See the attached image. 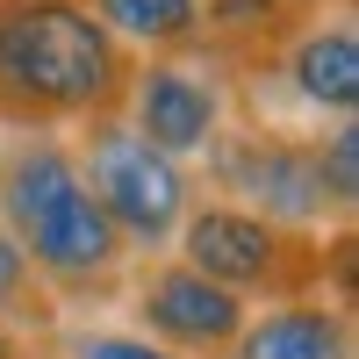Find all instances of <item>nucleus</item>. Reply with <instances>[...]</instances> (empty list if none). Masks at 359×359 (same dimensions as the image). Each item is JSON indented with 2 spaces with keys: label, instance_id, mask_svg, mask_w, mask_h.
I'll list each match as a JSON object with an SVG mask.
<instances>
[{
  "label": "nucleus",
  "instance_id": "nucleus-11",
  "mask_svg": "<svg viewBox=\"0 0 359 359\" xmlns=\"http://www.w3.org/2000/svg\"><path fill=\"white\" fill-rule=\"evenodd\" d=\"M130 57H194L201 50V0H79Z\"/></svg>",
  "mask_w": 359,
  "mask_h": 359
},
{
  "label": "nucleus",
  "instance_id": "nucleus-14",
  "mask_svg": "<svg viewBox=\"0 0 359 359\" xmlns=\"http://www.w3.org/2000/svg\"><path fill=\"white\" fill-rule=\"evenodd\" d=\"M57 359H180V352L151 345L144 331H72Z\"/></svg>",
  "mask_w": 359,
  "mask_h": 359
},
{
  "label": "nucleus",
  "instance_id": "nucleus-13",
  "mask_svg": "<svg viewBox=\"0 0 359 359\" xmlns=\"http://www.w3.org/2000/svg\"><path fill=\"white\" fill-rule=\"evenodd\" d=\"M316 172H323V187H331V208L352 223V208H359V123L352 115L316 137Z\"/></svg>",
  "mask_w": 359,
  "mask_h": 359
},
{
  "label": "nucleus",
  "instance_id": "nucleus-5",
  "mask_svg": "<svg viewBox=\"0 0 359 359\" xmlns=\"http://www.w3.org/2000/svg\"><path fill=\"white\" fill-rule=\"evenodd\" d=\"M208 180H216V201L259 208L273 223L294 230H323L345 223L331 208V187L316 172V137H287V130H223L208 144Z\"/></svg>",
  "mask_w": 359,
  "mask_h": 359
},
{
  "label": "nucleus",
  "instance_id": "nucleus-1",
  "mask_svg": "<svg viewBox=\"0 0 359 359\" xmlns=\"http://www.w3.org/2000/svg\"><path fill=\"white\" fill-rule=\"evenodd\" d=\"M137 57L79 0H0V130L57 137L123 115Z\"/></svg>",
  "mask_w": 359,
  "mask_h": 359
},
{
  "label": "nucleus",
  "instance_id": "nucleus-15",
  "mask_svg": "<svg viewBox=\"0 0 359 359\" xmlns=\"http://www.w3.org/2000/svg\"><path fill=\"white\" fill-rule=\"evenodd\" d=\"M8 359H57V352H50V345H36V338H29V345H15Z\"/></svg>",
  "mask_w": 359,
  "mask_h": 359
},
{
  "label": "nucleus",
  "instance_id": "nucleus-2",
  "mask_svg": "<svg viewBox=\"0 0 359 359\" xmlns=\"http://www.w3.org/2000/svg\"><path fill=\"white\" fill-rule=\"evenodd\" d=\"M0 230L22 245L57 302H108L130 273L123 230L101 216L72 144L50 130L0 144Z\"/></svg>",
  "mask_w": 359,
  "mask_h": 359
},
{
  "label": "nucleus",
  "instance_id": "nucleus-9",
  "mask_svg": "<svg viewBox=\"0 0 359 359\" xmlns=\"http://www.w3.org/2000/svg\"><path fill=\"white\" fill-rule=\"evenodd\" d=\"M230 359H352V309L331 302V294L266 302L245 316Z\"/></svg>",
  "mask_w": 359,
  "mask_h": 359
},
{
  "label": "nucleus",
  "instance_id": "nucleus-7",
  "mask_svg": "<svg viewBox=\"0 0 359 359\" xmlns=\"http://www.w3.org/2000/svg\"><path fill=\"white\" fill-rule=\"evenodd\" d=\"M123 123L151 151L194 165L230 130V101H223V79H208L201 57H137L130 94H123Z\"/></svg>",
  "mask_w": 359,
  "mask_h": 359
},
{
  "label": "nucleus",
  "instance_id": "nucleus-8",
  "mask_svg": "<svg viewBox=\"0 0 359 359\" xmlns=\"http://www.w3.org/2000/svg\"><path fill=\"white\" fill-rule=\"evenodd\" d=\"M280 79L294 86V101L323 123H345L359 115V29H352V8H323L309 15L294 36L273 50Z\"/></svg>",
  "mask_w": 359,
  "mask_h": 359
},
{
  "label": "nucleus",
  "instance_id": "nucleus-3",
  "mask_svg": "<svg viewBox=\"0 0 359 359\" xmlns=\"http://www.w3.org/2000/svg\"><path fill=\"white\" fill-rule=\"evenodd\" d=\"M172 245H180L172 259H187L194 273H208L216 287H230L237 302H252V309L302 302V294H323V287H338L331 302L352 309V223H338L323 237V230L273 223V216H259V208L194 194V208L172 230Z\"/></svg>",
  "mask_w": 359,
  "mask_h": 359
},
{
  "label": "nucleus",
  "instance_id": "nucleus-16",
  "mask_svg": "<svg viewBox=\"0 0 359 359\" xmlns=\"http://www.w3.org/2000/svg\"><path fill=\"white\" fill-rule=\"evenodd\" d=\"M15 345H29V338H15V331H0V359H8V352H15Z\"/></svg>",
  "mask_w": 359,
  "mask_h": 359
},
{
  "label": "nucleus",
  "instance_id": "nucleus-4",
  "mask_svg": "<svg viewBox=\"0 0 359 359\" xmlns=\"http://www.w3.org/2000/svg\"><path fill=\"white\" fill-rule=\"evenodd\" d=\"M72 158H79V172H86V187H94L101 216L123 230V245L158 259V252L172 245L180 216L194 208V172L180 165V158H165V151H151L123 115L79 123Z\"/></svg>",
  "mask_w": 359,
  "mask_h": 359
},
{
  "label": "nucleus",
  "instance_id": "nucleus-6",
  "mask_svg": "<svg viewBox=\"0 0 359 359\" xmlns=\"http://www.w3.org/2000/svg\"><path fill=\"white\" fill-rule=\"evenodd\" d=\"M245 316H252V302H237L230 287L194 273L187 259H151L130 287V323L180 359H230Z\"/></svg>",
  "mask_w": 359,
  "mask_h": 359
},
{
  "label": "nucleus",
  "instance_id": "nucleus-12",
  "mask_svg": "<svg viewBox=\"0 0 359 359\" xmlns=\"http://www.w3.org/2000/svg\"><path fill=\"white\" fill-rule=\"evenodd\" d=\"M0 331L15 338H50L57 331V294L36 280V266L22 259V245L0 230Z\"/></svg>",
  "mask_w": 359,
  "mask_h": 359
},
{
  "label": "nucleus",
  "instance_id": "nucleus-10",
  "mask_svg": "<svg viewBox=\"0 0 359 359\" xmlns=\"http://www.w3.org/2000/svg\"><path fill=\"white\" fill-rule=\"evenodd\" d=\"M323 15V0H201V50L194 57H230V65H273V50Z\"/></svg>",
  "mask_w": 359,
  "mask_h": 359
}]
</instances>
